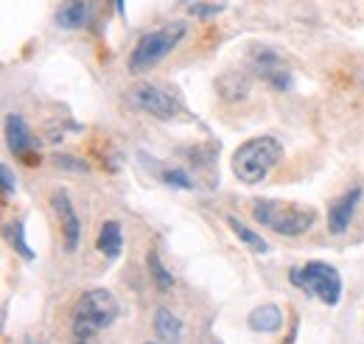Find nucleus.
<instances>
[{
    "label": "nucleus",
    "instance_id": "nucleus-20",
    "mask_svg": "<svg viewBox=\"0 0 364 344\" xmlns=\"http://www.w3.org/2000/svg\"><path fill=\"white\" fill-rule=\"evenodd\" d=\"M193 17H199V20H210V17H216V14H222L225 11V3H213V6H205V3H193L191 9H188Z\"/></svg>",
    "mask_w": 364,
    "mask_h": 344
},
{
    "label": "nucleus",
    "instance_id": "nucleus-17",
    "mask_svg": "<svg viewBox=\"0 0 364 344\" xmlns=\"http://www.w3.org/2000/svg\"><path fill=\"white\" fill-rule=\"evenodd\" d=\"M6 235H9L11 249H14L20 258L34 260V249H31V247H28V241H26V221H23V218L11 221V224H9V230H6Z\"/></svg>",
    "mask_w": 364,
    "mask_h": 344
},
{
    "label": "nucleus",
    "instance_id": "nucleus-8",
    "mask_svg": "<svg viewBox=\"0 0 364 344\" xmlns=\"http://www.w3.org/2000/svg\"><path fill=\"white\" fill-rule=\"evenodd\" d=\"M50 205H53V213L62 224V235H65V252H76L79 249V241H82V221L76 215L73 202L68 199V193H53L50 196Z\"/></svg>",
    "mask_w": 364,
    "mask_h": 344
},
{
    "label": "nucleus",
    "instance_id": "nucleus-15",
    "mask_svg": "<svg viewBox=\"0 0 364 344\" xmlns=\"http://www.w3.org/2000/svg\"><path fill=\"white\" fill-rule=\"evenodd\" d=\"M228 224H230V230L238 235V241H241L244 247H250L252 252H269V244H267L255 230H250L244 221H238L235 215H228Z\"/></svg>",
    "mask_w": 364,
    "mask_h": 344
},
{
    "label": "nucleus",
    "instance_id": "nucleus-21",
    "mask_svg": "<svg viewBox=\"0 0 364 344\" xmlns=\"http://www.w3.org/2000/svg\"><path fill=\"white\" fill-rule=\"evenodd\" d=\"M0 182H3V196H14L17 182H14V173L9 166H0Z\"/></svg>",
    "mask_w": 364,
    "mask_h": 344
},
{
    "label": "nucleus",
    "instance_id": "nucleus-2",
    "mask_svg": "<svg viewBox=\"0 0 364 344\" xmlns=\"http://www.w3.org/2000/svg\"><path fill=\"white\" fill-rule=\"evenodd\" d=\"M280 160H283V146L277 137H272V134L250 137L232 154V173L244 185H258L269 176V171Z\"/></svg>",
    "mask_w": 364,
    "mask_h": 344
},
{
    "label": "nucleus",
    "instance_id": "nucleus-4",
    "mask_svg": "<svg viewBox=\"0 0 364 344\" xmlns=\"http://www.w3.org/2000/svg\"><path fill=\"white\" fill-rule=\"evenodd\" d=\"M185 34H188V23H182V20L166 23L163 28H154V31L143 34L132 48V53H129V73L137 76V73L151 70L157 62H163L185 40Z\"/></svg>",
    "mask_w": 364,
    "mask_h": 344
},
{
    "label": "nucleus",
    "instance_id": "nucleus-3",
    "mask_svg": "<svg viewBox=\"0 0 364 344\" xmlns=\"http://www.w3.org/2000/svg\"><path fill=\"white\" fill-rule=\"evenodd\" d=\"M252 218L261 227L272 230L277 235H286V238H297L317 224L314 208H300V205H289L277 199H258L252 205Z\"/></svg>",
    "mask_w": 364,
    "mask_h": 344
},
{
    "label": "nucleus",
    "instance_id": "nucleus-24",
    "mask_svg": "<svg viewBox=\"0 0 364 344\" xmlns=\"http://www.w3.org/2000/svg\"><path fill=\"white\" fill-rule=\"evenodd\" d=\"M149 344H154V342H149Z\"/></svg>",
    "mask_w": 364,
    "mask_h": 344
},
{
    "label": "nucleus",
    "instance_id": "nucleus-11",
    "mask_svg": "<svg viewBox=\"0 0 364 344\" xmlns=\"http://www.w3.org/2000/svg\"><path fill=\"white\" fill-rule=\"evenodd\" d=\"M87 0H62L59 9H56V26L65 28V31H76L87 23Z\"/></svg>",
    "mask_w": 364,
    "mask_h": 344
},
{
    "label": "nucleus",
    "instance_id": "nucleus-22",
    "mask_svg": "<svg viewBox=\"0 0 364 344\" xmlns=\"http://www.w3.org/2000/svg\"><path fill=\"white\" fill-rule=\"evenodd\" d=\"M56 166H59V168H73V171H87V166H85V163H76L70 154H59V157H56Z\"/></svg>",
    "mask_w": 364,
    "mask_h": 344
},
{
    "label": "nucleus",
    "instance_id": "nucleus-14",
    "mask_svg": "<svg viewBox=\"0 0 364 344\" xmlns=\"http://www.w3.org/2000/svg\"><path fill=\"white\" fill-rule=\"evenodd\" d=\"M154 333H157L160 339H166V342H180L182 339V319L174 313V311L160 308V311L154 313Z\"/></svg>",
    "mask_w": 364,
    "mask_h": 344
},
{
    "label": "nucleus",
    "instance_id": "nucleus-13",
    "mask_svg": "<svg viewBox=\"0 0 364 344\" xmlns=\"http://www.w3.org/2000/svg\"><path fill=\"white\" fill-rule=\"evenodd\" d=\"M247 325L255 333H277L283 328V311L277 305H261V308H255L250 313Z\"/></svg>",
    "mask_w": 364,
    "mask_h": 344
},
{
    "label": "nucleus",
    "instance_id": "nucleus-7",
    "mask_svg": "<svg viewBox=\"0 0 364 344\" xmlns=\"http://www.w3.org/2000/svg\"><path fill=\"white\" fill-rule=\"evenodd\" d=\"M252 70H255V76H261V82H267V85L280 90V92L294 90V76H291L289 65L267 45L252 50Z\"/></svg>",
    "mask_w": 364,
    "mask_h": 344
},
{
    "label": "nucleus",
    "instance_id": "nucleus-10",
    "mask_svg": "<svg viewBox=\"0 0 364 344\" xmlns=\"http://www.w3.org/2000/svg\"><path fill=\"white\" fill-rule=\"evenodd\" d=\"M6 143L14 157L34 163V137H31V129L23 115H14V112L6 115Z\"/></svg>",
    "mask_w": 364,
    "mask_h": 344
},
{
    "label": "nucleus",
    "instance_id": "nucleus-19",
    "mask_svg": "<svg viewBox=\"0 0 364 344\" xmlns=\"http://www.w3.org/2000/svg\"><path fill=\"white\" fill-rule=\"evenodd\" d=\"M160 176H163V182L166 185H171V188H180V190H193L196 185H193V179L188 176L185 171H180V168H166V171H160Z\"/></svg>",
    "mask_w": 364,
    "mask_h": 344
},
{
    "label": "nucleus",
    "instance_id": "nucleus-6",
    "mask_svg": "<svg viewBox=\"0 0 364 344\" xmlns=\"http://www.w3.org/2000/svg\"><path fill=\"white\" fill-rule=\"evenodd\" d=\"M132 104H135L140 112H149L151 118H160V121H174L180 118L182 104L166 90L154 85H140L132 90Z\"/></svg>",
    "mask_w": 364,
    "mask_h": 344
},
{
    "label": "nucleus",
    "instance_id": "nucleus-1",
    "mask_svg": "<svg viewBox=\"0 0 364 344\" xmlns=\"http://www.w3.org/2000/svg\"><path fill=\"white\" fill-rule=\"evenodd\" d=\"M121 313V305L107 289H90L73 305L70 333L76 344H90L104 328H109Z\"/></svg>",
    "mask_w": 364,
    "mask_h": 344
},
{
    "label": "nucleus",
    "instance_id": "nucleus-18",
    "mask_svg": "<svg viewBox=\"0 0 364 344\" xmlns=\"http://www.w3.org/2000/svg\"><path fill=\"white\" fill-rule=\"evenodd\" d=\"M146 266H149V274H151V280H154V286L160 289V291H168L171 286H174V277H171V272L166 269V263L160 260V252H149L146 255Z\"/></svg>",
    "mask_w": 364,
    "mask_h": 344
},
{
    "label": "nucleus",
    "instance_id": "nucleus-12",
    "mask_svg": "<svg viewBox=\"0 0 364 344\" xmlns=\"http://www.w3.org/2000/svg\"><path fill=\"white\" fill-rule=\"evenodd\" d=\"M95 247H98V252L107 260L121 258V252H124V232H121V224H118V221H104Z\"/></svg>",
    "mask_w": 364,
    "mask_h": 344
},
{
    "label": "nucleus",
    "instance_id": "nucleus-23",
    "mask_svg": "<svg viewBox=\"0 0 364 344\" xmlns=\"http://www.w3.org/2000/svg\"><path fill=\"white\" fill-rule=\"evenodd\" d=\"M115 9H118L121 17H127V0H115Z\"/></svg>",
    "mask_w": 364,
    "mask_h": 344
},
{
    "label": "nucleus",
    "instance_id": "nucleus-5",
    "mask_svg": "<svg viewBox=\"0 0 364 344\" xmlns=\"http://www.w3.org/2000/svg\"><path fill=\"white\" fill-rule=\"evenodd\" d=\"M289 283L297 286L300 291L317 297L328 308L339 305V300H342V274L325 260H309L303 266H294L289 272Z\"/></svg>",
    "mask_w": 364,
    "mask_h": 344
},
{
    "label": "nucleus",
    "instance_id": "nucleus-16",
    "mask_svg": "<svg viewBox=\"0 0 364 344\" xmlns=\"http://www.w3.org/2000/svg\"><path fill=\"white\" fill-rule=\"evenodd\" d=\"M219 95L228 98V101H238V98H247V90H250V82L241 76V73H225L219 82Z\"/></svg>",
    "mask_w": 364,
    "mask_h": 344
},
{
    "label": "nucleus",
    "instance_id": "nucleus-9",
    "mask_svg": "<svg viewBox=\"0 0 364 344\" xmlns=\"http://www.w3.org/2000/svg\"><path fill=\"white\" fill-rule=\"evenodd\" d=\"M362 196H364L362 185H353L350 190H345V193L331 205V210H328V230H331L333 235H345V232L350 230V221H353V215H356V208H359Z\"/></svg>",
    "mask_w": 364,
    "mask_h": 344
}]
</instances>
